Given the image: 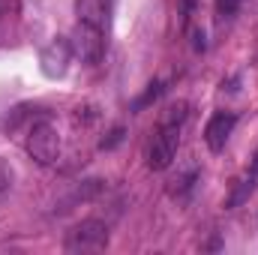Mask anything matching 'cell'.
I'll use <instances>...</instances> for the list:
<instances>
[{
  "label": "cell",
  "mask_w": 258,
  "mask_h": 255,
  "mask_svg": "<svg viewBox=\"0 0 258 255\" xmlns=\"http://www.w3.org/2000/svg\"><path fill=\"white\" fill-rule=\"evenodd\" d=\"M111 240V228L108 222L90 216V219H81L75 222L63 237V249L69 255H84V252H102Z\"/></svg>",
  "instance_id": "1"
},
{
  "label": "cell",
  "mask_w": 258,
  "mask_h": 255,
  "mask_svg": "<svg viewBox=\"0 0 258 255\" xmlns=\"http://www.w3.org/2000/svg\"><path fill=\"white\" fill-rule=\"evenodd\" d=\"M69 45H72V54H75L81 63H99L102 54H105L102 27H93V24L78 21L75 30H72V36H69Z\"/></svg>",
  "instance_id": "2"
},
{
  "label": "cell",
  "mask_w": 258,
  "mask_h": 255,
  "mask_svg": "<svg viewBox=\"0 0 258 255\" xmlns=\"http://www.w3.org/2000/svg\"><path fill=\"white\" fill-rule=\"evenodd\" d=\"M27 153H30L33 162L51 165L60 156V135H57V129L51 126V123H45V120L36 123V126L30 129V135H27Z\"/></svg>",
  "instance_id": "3"
},
{
  "label": "cell",
  "mask_w": 258,
  "mask_h": 255,
  "mask_svg": "<svg viewBox=\"0 0 258 255\" xmlns=\"http://www.w3.org/2000/svg\"><path fill=\"white\" fill-rule=\"evenodd\" d=\"M177 144H180V126H162L153 135V144L147 150V168L150 171H165L174 156H177Z\"/></svg>",
  "instance_id": "4"
},
{
  "label": "cell",
  "mask_w": 258,
  "mask_h": 255,
  "mask_svg": "<svg viewBox=\"0 0 258 255\" xmlns=\"http://www.w3.org/2000/svg\"><path fill=\"white\" fill-rule=\"evenodd\" d=\"M72 60V45L66 36H54L42 51H39V69L45 78H63Z\"/></svg>",
  "instance_id": "5"
},
{
  "label": "cell",
  "mask_w": 258,
  "mask_h": 255,
  "mask_svg": "<svg viewBox=\"0 0 258 255\" xmlns=\"http://www.w3.org/2000/svg\"><path fill=\"white\" fill-rule=\"evenodd\" d=\"M234 123H237V117H234V114H225V111H219V114H213V117L207 120V126H204V141H207V147H210L213 153H219V150L225 147V141H228Z\"/></svg>",
  "instance_id": "6"
},
{
  "label": "cell",
  "mask_w": 258,
  "mask_h": 255,
  "mask_svg": "<svg viewBox=\"0 0 258 255\" xmlns=\"http://www.w3.org/2000/svg\"><path fill=\"white\" fill-rule=\"evenodd\" d=\"M102 189H105V180H81V183H75L72 186V192H66L63 198L57 201V213H66V210H72V207H78V204H87V201H93L96 195H102Z\"/></svg>",
  "instance_id": "7"
},
{
  "label": "cell",
  "mask_w": 258,
  "mask_h": 255,
  "mask_svg": "<svg viewBox=\"0 0 258 255\" xmlns=\"http://www.w3.org/2000/svg\"><path fill=\"white\" fill-rule=\"evenodd\" d=\"M258 186V174L255 171H249V177H243L234 189H231V195L225 198V210H234V207H243L249 198H252V192H255Z\"/></svg>",
  "instance_id": "8"
},
{
  "label": "cell",
  "mask_w": 258,
  "mask_h": 255,
  "mask_svg": "<svg viewBox=\"0 0 258 255\" xmlns=\"http://www.w3.org/2000/svg\"><path fill=\"white\" fill-rule=\"evenodd\" d=\"M105 9H102V0H75V15H78V21H84V24H93V27H102V15Z\"/></svg>",
  "instance_id": "9"
},
{
  "label": "cell",
  "mask_w": 258,
  "mask_h": 255,
  "mask_svg": "<svg viewBox=\"0 0 258 255\" xmlns=\"http://www.w3.org/2000/svg\"><path fill=\"white\" fill-rule=\"evenodd\" d=\"M162 90H165V84H162V81H150V84H147V90L132 102V111H141V108H147L150 102H156V99L162 96Z\"/></svg>",
  "instance_id": "10"
},
{
  "label": "cell",
  "mask_w": 258,
  "mask_h": 255,
  "mask_svg": "<svg viewBox=\"0 0 258 255\" xmlns=\"http://www.w3.org/2000/svg\"><path fill=\"white\" fill-rule=\"evenodd\" d=\"M186 114H189V105H186V102H174V105L165 108V114H162V126H180V123L186 120Z\"/></svg>",
  "instance_id": "11"
},
{
  "label": "cell",
  "mask_w": 258,
  "mask_h": 255,
  "mask_svg": "<svg viewBox=\"0 0 258 255\" xmlns=\"http://www.w3.org/2000/svg\"><path fill=\"white\" fill-rule=\"evenodd\" d=\"M123 135H126V132H123V126L111 129V132H108V138H102V141H99V150H114V147L123 141Z\"/></svg>",
  "instance_id": "12"
},
{
  "label": "cell",
  "mask_w": 258,
  "mask_h": 255,
  "mask_svg": "<svg viewBox=\"0 0 258 255\" xmlns=\"http://www.w3.org/2000/svg\"><path fill=\"white\" fill-rule=\"evenodd\" d=\"M12 180H15V171H12V165H9L6 159H0V195L12 186Z\"/></svg>",
  "instance_id": "13"
},
{
  "label": "cell",
  "mask_w": 258,
  "mask_h": 255,
  "mask_svg": "<svg viewBox=\"0 0 258 255\" xmlns=\"http://www.w3.org/2000/svg\"><path fill=\"white\" fill-rule=\"evenodd\" d=\"M237 3H240V0H216V6H219V12H225V15H231V12L237 9Z\"/></svg>",
  "instance_id": "14"
},
{
  "label": "cell",
  "mask_w": 258,
  "mask_h": 255,
  "mask_svg": "<svg viewBox=\"0 0 258 255\" xmlns=\"http://www.w3.org/2000/svg\"><path fill=\"white\" fill-rule=\"evenodd\" d=\"M192 36H195V42H192V48H195V51H204V33H201V30H195Z\"/></svg>",
  "instance_id": "15"
}]
</instances>
